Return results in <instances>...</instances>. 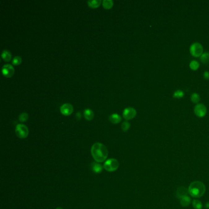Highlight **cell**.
I'll return each instance as SVG.
<instances>
[{"mask_svg":"<svg viewBox=\"0 0 209 209\" xmlns=\"http://www.w3.org/2000/svg\"><path fill=\"white\" fill-rule=\"evenodd\" d=\"M108 150L102 144L94 143L91 148V153L93 158L97 163H102L108 156Z\"/></svg>","mask_w":209,"mask_h":209,"instance_id":"cell-1","label":"cell"},{"mask_svg":"<svg viewBox=\"0 0 209 209\" xmlns=\"http://www.w3.org/2000/svg\"><path fill=\"white\" fill-rule=\"evenodd\" d=\"M206 191V186L204 184L199 181H195L192 182L188 188V192L189 194L195 198H199L202 197Z\"/></svg>","mask_w":209,"mask_h":209,"instance_id":"cell-2","label":"cell"},{"mask_svg":"<svg viewBox=\"0 0 209 209\" xmlns=\"http://www.w3.org/2000/svg\"><path fill=\"white\" fill-rule=\"evenodd\" d=\"M103 167L106 171L114 172L118 169L119 162L115 158H110L105 161Z\"/></svg>","mask_w":209,"mask_h":209,"instance_id":"cell-3","label":"cell"},{"mask_svg":"<svg viewBox=\"0 0 209 209\" xmlns=\"http://www.w3.org/2000/svg\"><path fill=\"white\" fill-rule=\"evenodd\" d=\"M189 51L192 56L194 57H199L203 54L204 49L200 43L194 42L191 45Z\"/></svg>","mask_w":209,"mask_h":209,"instance_id":"cell-4","label":"cell"},{"mask_svg":"<svg viewBox=\"0 0 209 209\" xmlns=\"http://www.w3.org/2000/svg\"><path fill=\"white\" fill-rule=\"evenodd\" d=\"M15 134L20 139H25L29 134L28 128L24 124H18L15 127Z\"/></svg>","mask_w":209,"mask_h":209,"instance_id":"cell-5","label":"cell"},{"mask_svg":"<svg viewBox=\"0 0 209 209\" xmlns=\"http://www.w3.org/2000/svg\"><path fill=\"white\" fill-rule=\"evenodd\" d=\"M194 112L196 116L202 118L207 114V107L202 104H198L194 108Z\"/></svg>","mask_w":209,"mask_h":209,"instance_id":"cell-6","label":"cell"},{"mask_svg":"<svg viewBox=\"0 0 209 209\" xmlns=\"http://www.w3.org/2000/svg\"><path fill=\"white\" fill-rule=\"evenodd\" d=\"M136 115V111L135 109L131 107H128L125 108L123 112V117L124 119H133Z\"/></svg>","mask_w":209,"mask_h":209,"instance_id":"cell-7","label":"cell"},{"mask_svg":"<svg viewBox=\"0 0 209 209\" xmlns=\"http://www.w3.org/2000/svg\"><path fill=\"white\" fill-rule=\"evenodd\" d=\"M15 70L12 65L10 64H4L2 67V73L6 77H11L14 74Z\"/></svg>","mask_w":209,"mask_h":209,"instance_id":"cell-8","label":"cell"},{"mask_svg":"<svg viewBox=\"0 0 209 209\" xmlns=\"http://www.w3.org/2000/svg\"><path fill=\"white\" fill-rule=\"evenodd\" d=\"M73 106L69 103H65L60 107L61 113L64 115H69L73 112Z\"/></svg>","mask_w":209,"mask_h":209,"instance_id":"cell-9","label":"cell"},{"mask_svg":"<svg viewBox=\"0 0 209 209\" xmlns=\"http://www.w3.org/2000/svg\"><path fill=\"white\" fill-rule=\"evenodd\" d=\"M188 193H189L188 190L185 187L181 186V187H180V188H179L177 189V193H176V195H177V197L180 199L183 197L188 196Z\"/></svg>","mask_w":209,"mask_h":209,"instance_id":"cell-10","label":"cell"},{"mask_svg":"<svg viewBox=\"0 0 209 209\" xmlns=\"http://www.w3.org/2000/svg\"><path fill=\"white\" fill-rule=\"evenodd\" d=\"M103 168H104V167L101 164H99V163L95 162V163H92L91 169L96 174L101 173L102 172Z\"/></svg>","mask_w":209,"mask_h":209,"instance_id":"cell-11","label":"cell"},{"mask_svg":"<svg viewBox=\"0 0 209 209\" xmlns=\"http://www.w3.org/2000/svg\"><path fill=\"white\" fill-rule=\"evenodd\" d=\"M109 120L112 123H114V124H117V123H119L121 120V117H120V115H119V114H111L109 117Z\"/></svg>","mask_w":209,"mask_h":209,"instance_id":"cell-12","label":"cell"},{"mask_svg":"<svg viewBox=\"0 0 209 209\" xmlns=\"http://www.w3.org/2000/svg\"><path fill=\"white\" fill-rule=\"evenodd\" d=\"M191 203V199L188 196H184L180 199V204L182 207H188Z\"/></svg>","mask_w":209,"mask_h":209,"instance_id":"cell-13","label":"cell"},{"mask_svg":"<svg viewBox=\"0 0 209 209\" xmlns=\"http://www.w3.org/2000/svg\"><path fill=\"white\" fill-rule=\"evenodd\" d=\"M1 57H2V59L4 60V61H9L11 59L12 55H11V53L10 51L5 49L2 51V52L1 54Z\"/></svg>","mask_w":209,"mask_h":209,"instance_id":"cell-14","label":"cell"},{"mask_svg":"<svg viewBox=\"0 0 209 209\" xmlns=\"http://www.w3.org/2000/svg\"><path fill=\"white\" fill-rule=\"evenodd\" d=\"M84 117L87 120H91L94 117V112L90 109H85L84 112Z\"/></svg>","mask_w":209,"mask_h":209,"instance_id":"cell-15","label":"cell"},{"mask_svg":"<svg viewBox=\"0 0 209 209\" xmlns=\"http://www.w3.org/2000/svg\"><path fill=\"white\" fill-rule=\"evenodd\" d=\"M87 3L91 7L96 8V7H98L100 5V4L101 3V0H91V1H88Z\"/></svg>","mask_w":209,"mask_h":209,"instance_id":"cell-16","label":"cell"},{"mask_svg":"<svg viewBox=\"0 0 209 209\" xmlns=\"http://www.w3.org/2000/svg\"><path fill=\"white\" fill-rule=\"evenodd\" d=\"M199 66H200L199 63H198V61H197L196 60H193L189 63V67L193 71H196V70H198L199 69Z\"/></svg>","mask_w":209,"mask_h":209,"instance_id":"cell-17","label":"cell"},{"mask_svg":"<svg viewBox=\"0 0 209 209\" xmlns=\"http://www.w3.org/2000/svg\"><path fill=\"white\" fill-rule=\"evenodd\" d=\"M200 60L204 64L209 63V52H204L200 57Z\"/></svg>","mask_w":209,"mask_h":209,"instance_id":"cell-18","label":"cell"},{"mask_svg":"<svg viewBox=\"0 0 209 209\" xmlns=\"http://www.w3.org/2000/svg\"><path fill=\"white\" fill-rule=\"evenodd\" d=\"M114 4L112 0H104L102 1V6L105 9H111Z\"/></svg>","mask_w":209,"mask_h":209,"instance_id":"cell-19","label":"cell"},{"mask_svg":"<svg viewBox=\"0 0 209 209\" xmlns=\"http://www.w3.org/2000/svg\"><path fill=\"white\" fill-rule=\"evenodd\" d=\"M200 99H201L200 96L196 93H193L191 96V100L193 103H196V104L198 103L200 101Z\"/></svg>","mask_w":209,"mask_h":209,"instance_id":"cell-20","label":"cell"},{"mask_svg":"<svg viewBox=\"0 0 209 209\" xmlns=\"http://www.w3.org/2000/svg\"><path fill=\"white\" fill-rule=\"evenodd\" d=\"M193 206L195 209H202V204L201 202L198 199H194L193 201Z\"/></svg>","mask_w":209,"mask_h":209,"instance_id":"cell-21","label":"cell"},{"mask_svg":"<svg viewBox=\"0 0 209 209\" xmlns=\"http://www.w3.org/2000/svg\"><path fill=\"white\" fill-rule=\"evenodd\" d=\"M184 96V93L181 90H177L174 93L173 97L176 99H180Z\"/></svg>","mask_w":209,"mask_h":209,"instance_id":"cell-22","label":"cell"},{"mask_svg":"<svg viewBox=\"0 0 209 209\" xmlns=\"http://www.w3.org/2000/svg\"><path fill=\"white\" fill-rule=\"evenodd\" d=\"M129 128H130V124H129V123L128 121H124V122L122 123V124H121V129H122L123 131H124V132L127 131L129 129Z\"/></svg>","mask_w":209,"mask_h":209,"instance_id":"cell-23","label":"cell"},{"mask_svg":"<svg viewBox=\"0 0 209 209\" xmlns=\"http://www.w3.org/2000/svg\"><path fill=\"white\" fill-rule=\"evenodd\" d=\"M19 120L22 122L25 121L28 119V114L26 112H22V114L19 115Z\"/></svg>","mask_w":209,"mask_h":209,"instance_id":"cell-24","label":"cell"},{"mask_svg":"<svg viewBox=\"0 0 209 209\" xmlns=\"http://www.w3.org/2000/svg\"><path fill=\"white\" fill-rule=\"evenodd\" d=\"M12 63L15 66L19 65L22 63V58L20 57H19V56H16V57H14Z\"/></svg>","mask_w":209,"mask_h":209,"instance_id":"cell-25","label":"cell"},{"mask_svg":"<svg viewBox=\"0 0 209 209\" xmlns=\"http://www.w3.org/2000/svg\"><path fill=\"white\" fill-rule=\"evenodd\" d=\"M205 79L206 80H209V72L208 71H206L204 72V75H203Z\"/></svg>","mask_w":209,"mask_h":209,"instance_id":"cell-26","label":"cell"},{"mask_svg":"<svg viewBox=\"0 0 209 209\" xmlns=\"http://www.w3.org/2000/svg\"><path fill=\"white\" fill-rule=\"evenodd\" d=\"M76 117L78 119H80L81 118V113L80 112H77L76 114Z\"/></svg>","mask_w":209,"mask_h":209,"instance_id":"cell-27","label":"cell"},{"mask_svg":"<svg viewBox=\"0 0 209 209\" xmlns=\"http://www.w3.org/2000/svg\"><path fill=\"white\" fill-rule=\"evenodd\" d=\"M206 207L207 208H209V202H207V203L206 204Z\"/></svg>","mask_w":209,"mask_h":209,"instance_id":"cell-28","label":"cell"},{"mask_svg":"<svg viewBox=\"0 0 209 209\" xmlns=\"http://www.w3.org/2000/svg\"><path fill=\"white\" fill-rule=\"evenodd\" d=\"M62 209L61 207H57V209Z\"/></svg>","mask_w":209,"mask_h":209,"instance_id":"cell-29","label":"cell"}]
</instances>
